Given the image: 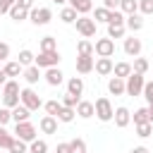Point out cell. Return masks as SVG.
<instances>
[{"instance_id": "d590c367", "label": "cell", "mask_w": 153, "mask_h": 153, "mask_svg": "<svg viewBox=\"0 0 153 153\" xmlns=\"http://www.w3.org/2000/svg\"><path fill=\"white\" fill-rule=\"evenodd\" d=\"M93 19H96V24H98V22L108 24V22H110V10H108V7H96V14H93Z\"/></svg>"}, {"instance_id": "ee69618b", "label": "cell", "mask_w": 153, "mask_h": 153, "mask_svg": "<svg viewBox=\"0 0 153 153\" xmlns=\"http://www.w3.org/2000/svg\"><path fill=\"white\" fill-rule=\"evenodd\" d=\"M72 153H86V141L84 139H72Z\"/></svg>"}, {"instance_id": "4dcf8cb0", "label": "cell", "mask_w": 153, "mask_h": 153, "mask_svg": "<svg viewBox=\"0 0 153 153\" xmlns=\"http://www.w3.org/2000/svg\"><path fill=\"white\" fill-rule=\"evenodd\" d=\"M136 127V136L139 139H148L151 134H153V124L151 122H143V124H134Z\"/></svg>"}, {"instance_id": "db71d44e", "label": "cell", "mask_w": 153, "mask_h": 153, "mask_svg": "<svg viewBox=\"0 0 153 153\" xmlns=\"http://www.w3.org/2000/svg\"><path fill=\"white\" fill-rule=\"evenodd\" d=\"M5 84H7V72L0 67V86H5Z\"/></svg>"}, {"instance_id": "60d3db41", "label": "cell", "mask_w": 153, "mask_h": 153, "mask_svg": "<svg viewBox=\"0 0 153 153\" xmlns=\"http://www.w3.org/2000/svg\"><path fill=\"white\" fill-rule=\"evenodd\" d=\"M139 14L151 17L153 14V0H139Z\"/></svg>"}, {"instance_id": "30bf717a", "label": "cell", "mask_w": 153, "mask_h": 153, "mask_svg": "<svg viewBox=\"0 0 153 153\" xmlns=\"http://www.w3.org/2000/svg\"><path fill=\"white\" fill-rule=\"evenodd\" d=\"M141 48H143L141 38H136V36H129V38H124V53H127L129 57H136V55L141 53Z\"/></svg>"}, {"instance_id": "8fae6325", "label": "cell", "mask_w": 153, "mask_h": 153, "mask_svg": "<svg viewBox=\"0 0 153 153\" xmlns=\"http://www.w3.org/2000/svg\"><path fill=\"white\" fill-rule=\"evenodd\" d=\"M93 67H96L93 55H79L76 57V72L79 74H88V72H93Z\"/></svg>"}, {"instance_id": "6da1fadb", "label": "cell", "mask_w": 153, "mask_h": 153, "mask_svg": "<svg viewBox=\"0 0 153 153\" xmlns=\"http://www.w3.org/2000/svg\"><path fill=\"white\" fill-rule=\"evenodd\" d=\"M96 117L100 120V122H110L112 117H115V108H112V103H110V98H96Z\"/></svg>"}, {"instance_id": "f5cc1de1", "label": "cell", "mask_w": 153, "mask_h": 153, "mask_svg": "<svg viewBox=\"0 0 153 153\" xmlns=\"http://www.w3.org/2000/svg\"><path fill=\"white\" fill-rule=\"evenodd\" d=\"M129 153H151V151H148L146 146H134V148H131Z\"/></svg>"}, {"instance_id": "836d02e7", "label": "cell", "mask_w": 153, "mask_h": 153, "mask_svg": "<svg viewBox=\"0 0 153 153\" xmlns=\"http://www.w3.org/2000/svg\"><path fill=\"white\" fill-rule=\"evenodd\" d=\"M131 69H134V72H139V74H146V72H148V60L136 55V57H134V65H131Z\"/></svg>"}, {"instance_id": "d4e9b609", "label": "cell", "mask_w": 153, "mask_h": 153, "mask_svg": "<svg viewBox=\"0 0 153 153\" xmlns=\"http://www.w3.org/2000/svg\"><path fill=\"white\" fill-rule=\"evenodd\" d=\"M2 69L7 72V76H19V74H24V67L19 65V60H14V62H5Z\"/></svg>"}, {"instance_id": "1f68e13d", "label": "cell", "mask_w": 153, "mask_h": 153, "mask_svg": "<svg viewBox=\"0 0 153 153\" xmlns=\"http://www.w3.org/2000/svg\"><path fill=\"white\" fill-rule=\"evenodd\" d=\"M29 153H48V143L43 139H33L29 143Z\"/></svg>"}, {"instance_id": "ab89813d", "label": "cell", "mask_w": 153, "mask_h": 153, "mask_svg": "<svg viewBox=\"0 0 153 153\" xmlns=\"http://www.w3.org/2000/svg\"><path fill=\"white\" fill-rule=\"evenodd\" d=\"M43 108H45L48 115H55V117H57V112L62 110V103H60V100H48V103H43Z\"/></svg>"}, {"instance_id": "681fc988", "label": "cell", "mask_w": 153, "mask_h": 153, "mask_svg": "<svg viewBox=\"0 0 153 153\" xmlns=\"http://www.w3.org/2000/svg\"><path fill=\"white\" fill-rule=\"evenodd\" d=\"M55 153H72V143H69V141H62V143H57Z\"/></svg>"}, {"instance_id": "7402d4cb", "label": "cell", "mask_w": 153, "mask_h": 153, "mask_svg": "<svg viewBox=\"0 0 153 153\" xmlns=\"http://www.w3.org/2000/svg\"><path fill=\"white\" fill-rule=\"evenodd\" d=\"M131 72H134V69H131V65H129V62H115V67H112V74H115V76H120V79H127Z\"/></svg>"}, {"instance_id": "74e56055", "label": "cell", "mask_w": 153, "mask_h": 153, "mask_svg": "<svg viewBox=\"0 0 153 153\" xmlns=\"http://www.w3.org/2000/svg\"><path fill=\"white\" fill-rule=\"evenodd\" d=\"M10 153H29L26 141H22V139H17V136H14V141H12V146H10Z\"/></svg>"}, {"instance_id": "e0dca14e", "label": "cell", "mask_w": 153, "mask_h": 153, "mask_svg": "<svg viewBox=\"0 0 153 153\" xmlns=\"http://www.w3.org/2000/svg\"><path fill=\"white\" fill-rule=\"evenodd\" d=\"M43 74H41V67L38 65H31V67H24V81L29 84V86H33V84H38V79H41Z\"/></svg>"}, {"instance_id": "ffe728a7", "label": "cell", "mask_w": 153, "mask_h": 153, "mask_svg": "<svg viewBox=\"0 0 153 153\" xmlns=\"http://www.w3.org/2000/svg\"><path fill=\"white\" fill-rule=\"evenodd\" d=\"M67 91L81 98V93H84V79H81V76H72V79L67 81Z\"/></svg>"}, {"instance_id": "8d00e7d4", "label": "cell", "mask_w": 153, "mask_h": 153, "mask_svg": "<svg viewBox=\"0 0 153 153\" xmlns=\"http://www.w3.org/2000/svg\"><path fill=\"white\" fill-rule=\"evenodd\" d=\"M76 53H79V55H93V43L86 41V38L79 41V43H76Z\"/></svg>"}, {"instance_id": "9c48e42d", "label": "cell", "mask_w": 153, "mask_h": 153, "mask_svg": "<svg viewBox=\"0 0 153 153\" xmlns=\"http://www.w3.org/2000/svg\"><path fill=\"white\" fill-rule=\"evenodd\" d=\"M57 117L55 115H43L41 117V122H38V129L43 131V134H57Z\"/></svg>"}, {"instance_id": "7a4b0ae2", "label": "cell", "mask_w": 153, "mask_h": 153, "mask_svg": "<svg viewBox=\"0 0 153 153\" xmlns=\"http://www.w3.org/2000/svg\"><path fill=\"white\" fill-rule=\"evenodd\" d=\"M60 53L57 50H41L38 55H36V62L33 65H38L41 69H48V67H57L60 65Z\"/></svg>"}, {"instance_id": "816d5d0a", "label": "cell", "mask_w": 153, "mask_h": 153, "mask_svg": "<svg viewBox=\"0 0 153 153\" xmlns=\"http://www.w3.org/2000/svg\"><path fill=\"white\" fill-rule=\"evenodd\" d=\"M17 5L24 10H33V0H17Z\"/></svg>"}, {"instance_id": "bcb514c9", "label": "cell", "mask_w": 153, "mask_h": 153, "mask_svg": "<svg viewBox=\"0 0 153 153\" xmlns=\"http://www.w3.org/2000/svg\"><path fill=\"white\" fill-rule=\"evenodd\" d=\"M7 122H12V110H10V108H5V105H2V108H0V124H2V127H5V124H7Z\"/></svg>"}, {"instance_id": "277c9868", "label": "cell", "mask_w": 153, "mask_h": 153, "mask_svg": "<svg viewBox=\"0 0 153 153\" xmlns=\"http://www.w3.org/2000/svg\"><path fill=\"white\" fill-rule=\"evenodd\" d=\"M74 24H76V31H79L84 38H91V36H96V19H93V17L79 14V19H76Z\"/></svg>"}, {"instance_id": "d6a6232c", "label": "cell", "mask_w": 153, "mask_h": 153, "mask_svg": "<svg viewBox=\"0 0 153 153\" xmlns=\"http://www.w3.org/2000/svg\"><path fill=\"white\" fill-rule=\"evenodd\" d=\"M127 26H117V24H108V36L110 38H124Z\"/></svg>"}, {"instance_id": "44dd1931", "label": "cell", "mask_w": 153, "mask_h": 153, "mask_svg": "<svg viewBox=\"0 0 153 153\" xmlns=\"http://www.w3.org/2000/svg\"><path fill=\"white\" fill-rule=\"evenodd\" d=\"M69 2V7H74L79 14H88L91 10H93V2L91 0H67Z\"/></svg>"}, {"instance_id": "52a82bcc", "label": "cell", "mask_w": 153, "mask_h": 153, "mask_svg": "<svg viewBox=\"0 0 153 153\" xmlns=\"http://www.w3.org/2000/svg\"><path fill=\"white\" fill-rule=\"evenodd\" d=\"M29 19H31L36 26H45V24L53 19V10H50V7H33V10H29Z\"/></svg>"}, {"instance_id": "ba28073f", "label": "cell", "mask_w": 153, "mask_h": 153, "mask_svg": "<svg viewBox=\"0 0 153 153\" xmlns=\"http://www.w3.org/2000/svg\"><path fill=\"white\" fill-rule=\"evenodd\" d=\"M93 53H96L98 57H112V55H115V41H112L110 36L98 38L96 45H93Z\"/></svg>"}, {"instance_id": "5bb4252c", "label": "cell", "mask_w": 153, "mask_h": 153, "mask_svg": "<svg viewBox=\"0 0 153 153\" xmlns=\"http://www.w3.org/2000/svg\"><path fill=\"white\" fill-rule=\"evenodd\" d=\"M108 91L112 96H124L127 93V79H120V76H112L108 81Z\"/></svg>"}, {"instance_id": "83f0119b", "label": "cell", "mask_w": 153, "mask_h": 153, "mask_svg": "<svg viewBox=\"0 0 153 153\" xmlns=\"http://www.w3.org/2000/svg\"><path fill=\"white\" fill-rule=\"evenodd\" d=\"M74 115H76V108H67V105H62V110L57 112V120L67 124V122H72V120H74Z\"/></svg>"}, {"instance_id": "2e32d148", "label": "cell", "mask_w": 153, "mask_h": 153, "mask_svg": "<svg viewBox=\"0 0 153 153\" xmlns=\"http://www.w3.org/2000/svg\"><path fill=\"white\" fill-rule=\"evenodd\" d=\"M112 67H115V62H112L110 57H98L93 69H96L100 76H108V74H112Z\"/></svg>"}, {"instance_id": "f907efd6", "label": "cell", "mask_w": 153, "mask_h": 153, "mask_svg": "<svg viewBox=\"0 0 153 153\" xmlns=\"http://www.w3.org/2000/svg\"><path fill=\"white\" fill-rule=\"evenodd\" d=\"M103 7H108V10H120V0H103Z\"/></svg>"}, {"instance_id": "484cf974", "label": "cell", "mask_w": 153, "mask_h": 153, "mask_svg": "<svg viewBox=\"0 0 153 153\" xmlns=\"http://www.w3.org/2000/svg\"><path fill=\"white\" fill-rule=\"evenodd\" d=\"M120 10L124 14H136L139 12V0H120Z\"/></svg>"}, {"instance_id": "6f0895ef", "label": "cell", "mask_w": 153, "mask_h": 153, "mask_svg": "<svg viewBox=\"0 0 153 153\" xmlns=\"http://www.w3.org/2000/svg\"><path fill=\"white\" fill-rule=\"evenodd\" d=\"M0 153H10V151H0Z\"/></svg>"}, {"instance_id": "f1b7e54d", "label": "cell", "mask_w": 153, "mask_h": 153, "mask_svg": "<svg viewBox=\"0 0 153 153\" xmlns=\"http://www.w3.org/2000/svg\"><path fill=\"white\" fill-rule=\"evenodd\" d=\"M10 17H12L14 22H24V19L29 17V10H24V7H19V5L14 2V7L10 10Z\"/></svg>"}, {"instance_id": "4fadbf2b", "label": "cell", "mask_w": 153, "mask_h": 153, "mask_svg": "<svg viewBox=\"0 0 153 153\" xmlns=\"http://www.w3.org/2000/svg\"><path fill=\"white\" fill-rule=\"evenodd\" d=\"M43 79H45L50 86H60V84L65 81V74L60 72V67H48L45 74H43Z\"/></svg>"}, {"instance_id": "cb8c5ba5", "label": "cell", "mask_w": 153, "mask_h": 153, "mask_svg": "<svg viewBox=\"0 0 153 153\" xmlns=\"http://www.w3.org/2000/svg\"><path fill=\"white\" fill-rule=\"evenodd\" d=\"M12 141H14V136L0 124V151H10V146H12Z\"/></svg>"}, {"instance_id": "9a60e30c", "label": "cell", "mask_w": 153, "mask_h": 153, "mask_svg": "<svg viewBox=\"0 0 153 153\" xmlns=\"http://www.w3.org/2000/svg\"><path fill=\"white\" fill-rule=\"evenodd\" d=\"M124 26L131 31V33H136V31H141L143 29V14H127V22H124Z\"/></svg>"}, {"instance_id": "8992f818", "label": "cell", "mask_w": 153, "mask_h": 153, "mask_svg": "<svg viewBox=\"0 0 153 153\" xmlns=\"http://www.w3.org/2000/svg\"><path fill=\"white\" fill-rule=\"evenodd\" d=\"M14 136L17 139H22V141H26V143H31L33 139H36V127L26 120V122H17L14 124Z\"/></svg>"}, {"instance_id": "9f6ffc18", "label": "cell", "mask_w": 153, "mask_h": 153, "mask_svg": "<svg viewBox=\"0 0 153 153\" xmlns=\"http://www.w3.org/2000/svg\"><path fill=\"white\" fill-rule=\"evenodd\" d=\"M53 2H55V5H65L67 0H53Z\"/></svg>"}, {"instance_id": "c3c4849f", "label": "cell", "mask_w": 153, "mask_h": 153, "mask_svg": "<svg viewBox=\"0 0 153 153\" xmlns=\"http://www.w3.org/2000/svg\"><path fill=\"white\" fill-rule=\"evenodd\" d=\"M7 57H10V45H7L5 41H0V65L7 62Z\"/></svg>"}, {"instance_id": "b9f144b4", "label": "cell", "mask_w": 153, "mask_h": 153, "mask_svg": "<svg viewBox=\"0 0 153 153\" xmlns=\"http://www.w3.org/2000/svg\"><path fill=\"white\" fill-rule=\"evenodd\" d=\"M79 100H81V98H79V96H74V93H69V91L62 96V105H67V108H76V105H79Z\"/></svg>"}, {"instance_id": "f35d334b", "label": "cell", "mask_w": 153, "mask_h": 153, "mask_svg": "<svg viewBox=\"0 0 153 153\" xmlns=\"http://www.w3.org/2000/svg\"><path fill=\"white\" fill-rule=\"evenodd\" d=\"M41 50H57L55 36H43V38H41Z\"/></svg>"}, {"instance_id": "d6986e66", "label": "cell", "mask_w": 153, "mask_h": 153, "mask_svg": "<svg viewBox=\"0 0 153 153\" xmlns=\"http://www.w3.org/2000/svg\"><path fill=\"white\" fill-rule=\"evenodd\" d=\"M29 117H31V110H29L26 105L19 103L17 108H12V122H14V124H17V122H26Z\"/></svg>"}, {"instance_id": "e575fe53", "label": "cell", "mask_w": 153, "mask_h": 153, "mask_svg": "<svg viewBox=\"0 0 153 153\" xmlns=\"http://www.w3.org/2000/svg\"><path fill=\"white\" fill-rule=\"evenodd\" d=\"M131 120H134V124H143V122H148V105H146V108H139V110H134Z\"/></svg>"}, {"instance_id": "7dc6e473", "label": "cell", "mask_w": 153, "mask_h": 153, "mask_svg": "<svg viewBox=\"0 0 153 153\" xmlns=\"http://www.w3.org/2000/svg\"><path fill=\"white\" fill-rule=\"evenodd\" d=\"M17 0H0V14H10V10L14 7Z\"/></svg>"}, {"instance_id": "4316f807", "label": "cell", "mask_w": 153, "mask_h": 153, "mask_svg": "<svg viewBox=\"0 0 153 153\" xmlns=\"http://www.w3.org/2000/svg\"><path fill=\"white\" fill-rule=\"evenodd\" d=\"M33 62H36V55H33L31 50H26V48L19 50V65H22V67H31Z\"/></svg>"}, {"instance_id": "603a6c76", "label": "cell", "mask_w": 153, "mask_h": 153, "mask_svg": "<svg viewBox=\"0 0 153 153\" xmlns=\"http://www.w3.org/2000/svg\"><path fill=\"white\" fill-rule=\"evenodd\" d=\"M60 19H62L65 24H74V22L79 19V12H76L74 7H69V5H67V7H62V12H60Z\"/></svg>"}, {"instance_id": "3957f363", "label": "cell", "mask_w": 153, "mask_h": 153, "mask_svg": "<svg viewBox=\"0 0 153 153\" xmlns=\"http://www.w3.org/2000/svg\"><path fill=\"white\" fill-rule=\"evenodd\" d=\"M19 98H22V105H26L31 112L33 110H38V108H43V100H41V96L31 88V86H26V88H22V93H19Z\"/></svg>"}, {"instance_id": "f6af8a7d", "label": "cell", "mask_w": 153, "mask_h": 153, "mask_svg": "<svg viewBox=\"0 0 153 153\" xmlns=\"http://www.w3.org/2000/svg\"><path fill=\"white\" fill-rule=\"evenodd\" d=\"M141 96L146 98L148 105H153V81H146V84H143V93H141Z\"/></svg>"}, {"instance_id": "f546056e", "label": "cell", "mask_w": 153, "mask_h": 153, "mask_svg": "<svg viewBox=\"0 0 153 153\" xmlns=\"http://www.w3.org/2000/svg\"><path fill=\"white\" fill-rule=\"evenodd\" d=\"M19 103H22L19 93H5V96H2V105H5V108H10V110H12V108H17Z\"/></svg>"}, {"instance_id": "11a10c76", "label": "cell", "mask_w": 153, "mask_h": 153, "mask_svg": "<svg viewBox=\"0 0 153 153\" xmlns=\"http://www.w3.org/2000/svg\"><path fill=\"white\" fill-rule=\"evenodd\" d=\"M148 122L153 124V105H148Z\"/></svg>"}, {"instance_id": "7bdbcfd3", "label": "cell", "mask_w": 153, "mask_h": 153, "mask_svg": "<svg viewBox=\"0 0 153 153\" xmlns=\"http://www.w3.org/2000/svg\"><path fill=\"white\" fill-rule=\"evenodd\" d=\"M2 93H22V88H19V84L14 79H7V84L2 86Z\"/></svg>"}, {"instance_id": "5b68a950", "label": "cell", "mask_w": 153, "mask_h": 153, "mask_svg": "<svg viewBox=\"0 0 153 153\" xmlns=\"http://www.w3.org/2000/svg\"><path fill=\"white\" fill-rule=\"evenodd\" d=\"M143 84H146L143 74L131 72V74L127 76V96H141V93H143Z\"/></svg>"}, {"instance_id": "ac0fdd59", "label": "cell", "mask_w": 153, "mask_h": 153, "mask_svg": "<svg viewBox=\"0 0 153 153\" xmlns=\"http://www.w3.org/2000/svg\"><path fill=\"white\" fill-rule=\"evenodd\" d=\"M76 115H79L81 120H88V117L96 115V105H93L91 100H79V105H76Z\"/></svg>"}, {"instance_id": "7c38bea8", "label": "cell", "mask_w": 153, "mask_h": 153, "mask_svg": "<svg viewBox=\"0 0 153 153\" xmlns=\"http://www.w3.org/2000/svg\"><path fill=\"white\" fill-rule=\"evenodd\" d=\"M115 124L120 127V129H124L129 122H131V112H129V108H124V105H120V108H115Z\"/></svg>"}]
</instances>
